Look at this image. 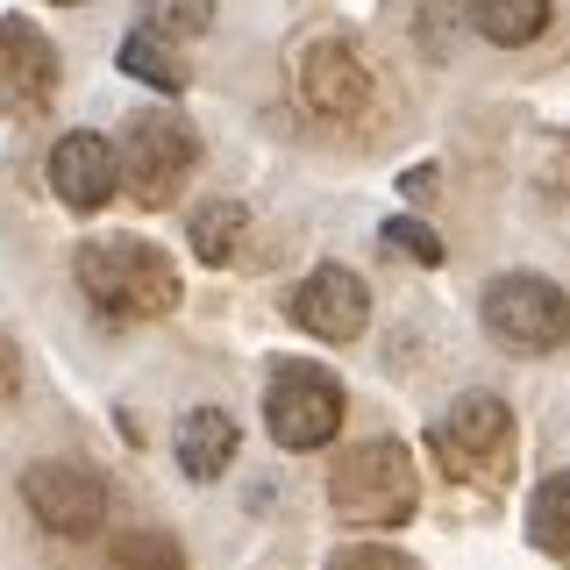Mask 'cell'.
I'll return each instance as SVG.
<instances>
[{
    "instance_id": "9",
    "label": "cell",
    "mask_w": 570,
    "mask_h": 570,
    "mask_svg": "<svg viewBox=\"0 0 570 570\" xmlns=\"http://www.w3.org/2000/svg\"><path fill=\"white\" fill-rule=\"evenodd\" d=\"M293 321L307 335H321V343H356V335H364V321H371L364 278L343 272V264H321V272H307V278H299V293H293Z\"/></svg>"
},
{
    "instance_id": "8",
    "label": "cell",
    "mask_w": 570,
    "mask_h": 570,
    "mask_svg": "<svg viewBox=\"0 0 570 570\" xmlns=\"http://www.w3.org/2000/svg\"><path fill=\"white\" fill-rule=\"evenodd\" d=\"M50 193H58L71 214H100V207L121 193V157H115V142L94 136V129L58 136V142H50Z\"/></svg>"
},
{
    "instance_id": "4",
    "label": "cell",
    "mask_w": 570,
    "mask_h": 570,
    "mask_svg": "<svg viewBox=\"0 0 570 570\" xmlns=\"http://www.w3.org/2000/svg\"><path fill=\"white\" fill-rule=\"evenodd\" d=\"M264 428L278 450H328L343 435V385L321 364H278L264 385Z\"/></svg>"
},
{
    "instance_id": "20",
    "label": "cell",
    "mask_w": 570,
    "mask_h": 570,
    "mask_svg": "<svg viewBox=\"0 0 570 570\" xmlns=\"http://www.w3.org/2000/svg\"><path fill=\"white\" fill-rule=\"evenodd\" d=\"M385 243H392V249H406V257H421V264H442V243L428 236L421 222H385Z\"/></svg>"
},
{
    "instance_id": "5",
    "label": "cell",
    "mask_w": 570,
    "mask_h": 570,
    "mask_svg": "<svg viewBox=\"0 0 570 570\" xmlns=\"http://www.w3.org/2000/svg\"><path fill=\"white\" fill-rule=\"evenodd\" d=\"M115 157H121V186H129L142 207H171L178 186H186V171L200 165V136L186 129V115H142Z\"/></svg>"
},
{
    "instance_id": "22",
    "label": "cell",
    "mask_w": 570,
    "mask_h": 570,
    "mask_svg": "<svg viewBox=\"0 0 570 570\" xmlns=\"http://www.w3.org/2000/svg\"><path fill=\"white\" fill-rule=\"evenodd\" d=\"M58 8H79V0H58Z\"/></svg>"
},
{
    "instance_id": "15",
    "label": "cell",
    "mask_w": 570,
    "mask_h": 570,
    "mask_svg": "<svg viewBox=\"0 0 570 570\" xmlns=\"http://www.w3.org/2000/svg\"><path fill=\"white\" fill-rule=\"evenodd\" d=\"M115 65L129 71V79L157 86V94H178V86H186V65L171 58V36H157V29H129L121 50H115Z\"/></svg>"
},
{
    "instance_id": "14",
    "label": "cell",
    "mask_w": 570,
    "mask_h": 570,
    "mask_svg": "<svg viewBox=\"0 0 570 570\" xmlns=\"http://www.w3.org/2000/svg\"><path fill=\"white\" fill-rule=\"evenodd\" d=\"M528 542L542 549V557H563L570 563V471L542 478L528 499Z\"/></svg>"
},
{
    "instance_id": "18",
    "label": "cell",
    "mask_w": 570,
    "mask_h": 570,
    "mask_svg": "<svg viewBox=\"0 0 570 570\" xmlns=\"http://www.w3.org/2000/svg\"><path fill=\"white\" fill-rule=\"evenodd\" d=\"M107 570H186V557H178L171 534H121Z\"/></svg>"
},
{
    "instance_id": "2",
    "label": "cell",
    "mask_w": 570,
    "mask_h": 570,
    "mask_svg": "<svg viewBox=\"0 0 570 570\" xmlns=\"http://www.w3.org/2000/svg\"><path fill=\"white\" fill-rule=\"evenodd\" d=\"M328 499H335V513L356 528H400V521H414V507H421V471H414V450L406 442H356V450L335 456V471H328Z\"/></svg>"
},
{
    "instance_id": "19",
    "label": "cell",
    "mask_w": 570,
    "mask_h": 570,
    "mask_svg": "<svg viewBox=\"0 0 570 570\" xmlns=\"http://www.w3.org/2000/svg\"><path fill=\"white\" fill-rule=\"evenodd\" d=\"M328 570H414L400 549H379V542H356V549H335Z\"/></svg>"
},
{
    "instance_id": "7",
    "label": "cell",
    "mask_w": 570,
    "mask_h": 570,
    "mask_svg": "<svg viewBox=\"0 0 570 570\" xmlns=\"http://www.w3.org/2000/svg\"><path fill=\"white\" fill-rule=\"evenodd\" d=\"M22 499H29L36 528L65 534V542H86V534H100V521H107V485L86 471V463H71V456L29 463V471H22Z\"/></svg>"
},
{
    "instance_id": "6",
    "label": "cell",
    "mask_w": 570,
    "mask_h": 570,
    "mask_svg": "<svg viewBox=\"0 0 570 570\" xmlns=\"http://www.w3.org/2000/svg\"><path fill=\"white\" fill-rule=\"evenodd\" d=\"M435 456L450 463L456 478L492 485V478L507 471V456H513V414H507V400H492V392H463L450 414L435 421Z\"/></svg>"
},
{
    "instance_id": "13",
    "label": "cell",
    "mask_w": 570,
    "mask_h": 570,
    "mask_svg": "<svg viewBox=\"0 0 570 570\" xmlns=\"http://www.w3.org/2000/svg\"><path fill=\"white\" fill-rule=\"evenodd\" d=\"M471 22H478L485 43L521 50V43H534V36L549 29V0H471Z\"/></svg>"
},
{
    "instance_id": "10",
    "label": "cell",
    "mask_w": 570,
    "mask_h": 570,
    "mask_svg": "<svg viewBox=\"0 0 570 570\" xmlns=\"http://www.w3.org/2000/svg\"><path fill=\"white\" fill-rule=\"evenodd\" d=\"M50 94H58V50H50V36L29 14H0V100L14 115H36Z\"/></svg>"
},
{
    "instance_id": "11",
    "label": "cell",
    "mask_w": 570,
    "mask_h": 570,
    "mask_svg": "<svg viewBox=\"0 0 570 570\" xmlns=\"http://www.w3.org/2000/svg\"><path fill=\"white\" fill-rule=\"evenodd\" d=\"M299 94H307L314 115H356L371 100V71L343 36H321L307 58H299Z\"/></svg>"
},
{
    "instance_id": "12",
    "label": "cell",
    "mask_w": 570,
    "mask_h": 570,
    "mask_svg": "<svg viewBox=\"0 0 570 570\" xmlns=\"http://www.w3.org/2000/svg\"><path fill=\"white\" fill-rule=\"evenodd\" d=\"M236 442H243V435H236V421H228L222 406H193V414L178 421V471L207 485V478H222V471H228Z\"/></svg>"
},
{
    "instance_id": "16",
    "label": "cell",
    "mask_w": 570,
    "mask_h": 570,
    "mask_svg": "<svg viewBox=\"0 0 570 570\" xmlns=\"http://www.w3.org/2000/svg\"><path fill=\"white\" fill-rule=\"evenodd\" d=\"M243 243V207L236 200H207L200 214H193V257L200 264H228Z\"/></svg>"
},
{
    "instance_id": "1",
    "label": "cell",
    "mask_w": 570,
    "mask_h": 570,
    "mask_svg": "<svg viewBox=\"0 0 570 570\" xmlns=\"http://www.w3.org/2000/svg\"><path fill=\"white\" fill-rule=\"evenodd\" d=\"M79 285L115 321H157L178 307V264L142 236H100L79 249Z\"/></svg>"
},
{
    "instance_id": "17",
    "label": "cell",
    "mask_w": 570,
    "mask_h": 570,
    "mask_svg": "<svg viewBox=\"0 0 570 570\" xmlns=\"http://www.w3.org/2000/svg\"><path fill=\"white\" fill-rule=\"evenodd\" d=\"M142 8V29L171 36V43H186V36L214 29V0H136Z\"/></svg>"
},
{
    "instance_id": "21",
    "label": "cell",
    "mask_w": 570,
    "mask_h": 570,
    "mask_svg": "<svg viewBox=\"0 0 570 570\" xmlns=\"http://www.w3.org/2000/svg\"><path fill=\"white\" fill-rule=\"evenodd\" d=\"M0 400H14V350L0 343Z\"/></svg>"
},
{
    "instance_id": "3",
    "label": "cell",
    "mask_w": 570,
    "mask_h": 570,
    "mask_svg": "<svg viewBox=\"0 0 570 570\" xmlns=\"http://www.w3.org/2000/svg\"><path fill=\"white\" fill-rule=\"evenodd\" d=\"M485 335L513 356H549L557 343H570V293L549 285L542 272H507L485 285Z\"/></svg>"
}]
</instances>
